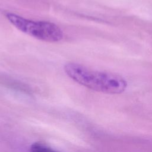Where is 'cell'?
I'll return each instance as SVG.
<instances>
[{
  "label": "cell",
  "instance_id": "1",
  "mask_svg": "<svg viewBox=\"0 0 152 152\" xmlns=\"http://www.w3.org/2000/svg\"><path fill=\"white\" fill-rule=\"evenodd\" d=\"M64 68L66 75L74 81L96 91L120 94L127 87L124 78L116 74L91 69L73 62L66 64Z\"/></svg>",
  "mask_w": 152,
  "mask_h": 152
},
{
  "label": "cell",
  "instance_id": "2",
  "mask_svg": "<svg viewBox=\"0 0 152 152\" xmlns=\"http://www.w3.org/2000/svg\"><path fill=\"white\" fill-rule=\"evenodd\" d=\"M6 18L21 32L36 39L56 42L62 39L64 33L56 24L47 21H34L12 12H6Z\"/></svg>",
  "mask_w": 152,
  "mask_h": 152
},
{
  "label": "cell",
  "instance_id": "3",
  "mask_svg": "<svg viewBox=\"0 0 152 152\" xmlns=\"http://www.w3.org/2000/svg\"><path fill=\"white\" fill-rule=\"evenodd\" d=\"M30 152H59L51 148L50 147L46 146L44 144L39 142H35L33 144L29 150Z\"/></svg>",
  "mask_w": 152,
  "mask_h": 152
}]
</instances>
